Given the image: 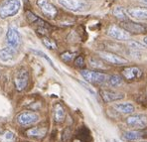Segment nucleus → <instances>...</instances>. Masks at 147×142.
<instances>
[{
  "label": "nucleus",
  "instance_id": "nucleus-1",
  "mask_svg": "<svg viewBox=\"0 0 147 142\" xmlns=\"http://www.w3.org/2000/svg\"><path fill=\"white\" fill-rule=\"evenodd\" d=\"M21 8L20 0H4L0 4V18L6 19L13 17Z\"/></svg>",
  "mask_w": 147,
  "mask_h": 142
},
{
  "label": "nucleus",
  "instance_id": "nucleus-2",
  "mask_svg": "<svg viewBox=\"0 0 147 142\" xmlns=\"http://www.w3.org/2000/svg\"><path fill=\"white\" fill-rule=\"evenodd\" d=\"M81 76L84 77L86 81L90 83H103L109 81V76L107 74L101 72H94V71L90 70H82Z\"/></svg>",
  "mask_w": 147,
  "mask_h": 142
},
{
  "label": "nucleus",
  "instance_id": "nucleus-3",
  "mask_svg": "<svg viewBox=\"0 0 147 142\" xmlns=\"http://www.w3.org/2000/svg\"><path fill=\"white\" fill-rule=\"evenodd\" d=\"M6 41H7L8 47L16 51L19 49L21 42H22V38H21L20 32L18 31V29L15 26L10 25L8 27L7 33H6Z\"/></svg>",
  "mask_w": 147,
  "mask_h": 142
},
{
  "label": "nucleus",
  "instance_id": "nucleus-4",
  "mask_svg": "<svg viewBox=\"0 0 147 142\" xmlns=\"http://www.w3.org/2000/svg\"><path fill=\"white\" fill-rule=\"evenodd\" d=\"M107 34L117 41H127L130 39V34L124 28L117 25H110L107 30Z\"/></svg>",
  "mask_w": 147,
  "mask_h": 142
},
{
  "label": "nucleus",
  "instance_id": "nucleus-5",
  "mask_svg": "<svg viewBox=\"0 0 147 142\" xmlns=\"http://www.w3.org/2000/svg\"><path fill=\"white\" fill-rule=\"evenodd\" d=\"M29 83V73L25 69H20L14 76V85L18 92L24 90Z\"/></svg>",
  "mask_w": 147,
  "mask_h": 142
},
{
  "label": "nucleus",
  "instance_id": "nucleus-6",
  "mask_svg": "<svg viewBox=\"0 0 147 142\" xmlns=\"http://www.w3.org/2000/svg\"><path fill=\"white\" fill-rule=\"evenodd\" d=\"M126 124L131 128L142 129L147 126V116L142 113L138 114H131L125 120Z\"/></svg>",
  "mask_w": 147,
  "mask_h": 142
},
{
  "label": "nucleus",
  "instance_id": "nucleus-7",
  "mask_svg": "<svg viewBox=\"0 0 147 142\" xmlns=\"http://www.w3.org/2000/svg\"><path fill=\"white\" fill-rule=\"evenodd\" d=\"M26 17H27L28 21H29L31 24H35L37 26V31L38 33L45 35L47 34L49 29V25L47 22H45L43 19L39 18L37 15H35L34 13H32L31 11H27L26 12Z\"/></svg>",
  "mask_w": 147,
  "mask_h": 142
},
{
  "label": "nucleus",
  "instance_id": "nucleus-8",
  "mask_svg": "<svg viewBox=\"0 0 147 142\" xmlns=\"http://www.w3.org/2000/svg\"><path fill=\"white\" fill-rule=\"evenodd\" d=\"M60 5L74 12H80L88 8V3L84 0H58Z\"/></svg>",
  "mask_w": 147,
  "mask_h": 142
},
{
  "label": "nucleus",
  "instance_id": "nucleus-9",
  "mask_svg": "<svg viewBox=\"0 0 147 142\" xmlns=\"http://www.w3.org/2000/svg\"><path fill=\"white\" fill-rule=\"evenodd\" d=\"M40 116L38 113L32 112V111H25V112H21L20 114L17 115L16 120L20 125L26 126L30 125V124H34L39 121Z\"/></svg>",
  "mask_w": 147,
  "mask_h": 142
},
{
  "label": "nucleus",
  "instance_id": "nucleus-10",
  "mask_svg": "<svg viewBox=\"0 0 147 142\" xmlns=\"http://www.w3.org/2000/svg\"><path fill=\"white\" fill-rule=\"evenodd\" d=\"M121 27L124 28L128 33L132 34H143L147 32V26L140 24V23H135L129 20H124L121 23Z\"/></svg>",
  "mask_w": 147,
  "mask_h": 142
},
{
  "label": "nucleus",
  "instance_id": "nucleus-11",
  "mask_svg": "<svg viewBox=\"0 0 147 142\" xmlns=\"http://www.w3.org/2000/svg\"><path fill=\"white\" fill-rule=\"evenodd\" d=\"M99 57L105 62L112 65H116V66H120V65L127 64L128 61L124 58L120 57V56L116 55L114 53H110V52H99Z\"/></svg>",
  "mask_w": 147,
  "mask_h": 142
},
{
  "label": "nucleus",
  "instance_id": "nucleus-12",
  "mask_svg": "<svg viewBox=\"0 0 147 142\" xmlns=\"http://www.w3.org/2000/svg\"><path fill=\"white\" fill-rule=\"evenodd\" d=\"M37 5L43 14L49 18H54L57 15V8L48 0H37Z\"/></svg>",
  "mask_w": 147,
  "mask_h": 142
},
{
  "label": "nucleus",
  "instance_id": "nucleus-13",
  "mask_svg": "<svg viewBox=\"0 0 147 142\" xmlns=\"http://www.w3.org/2000/svg\"><path fill=\"white\" fill-rule=\"evenodd\" d=\"M100 94L101 98L105 102H116V100H120L122 98H124V94H120V92H112L109 90H101L99 92Z\"/></svg>",
  "mask_w": 147,
  "mask_h": 142
},
{
  "label": "nucleus",
  "instance_id": "nucleus-14",
  "mask_svg": "<svg viewBox=\"0 0 147 142\" xmlns=\"http://www.w3.org/2000/svg\"><path fill=\"white\" fill-rule=\"evenodd\" d=\"M122 76L127 81H134L142 76V71L137 67H126L122 70Z\"/></svg>",
  "mask_w": 147,
  "mask_h": 142
},
{
  "label": "nucleus",
  "instance_id": "nucleus-15",
  "mask_svg": "<svg viewBox=\"0 0 147 142\" xmlns=\"http://www.w3.org/2000/svg\"><path fill=\"white\" fill-rule=\"evenodd\" d=\"M126 13L131 18L137 19V20H147V8L130 7L126 9Z\"/></svg>",
  "mask_w": 147,
  "mask_h": 142
},
{
  "label": "nucleus",
  "instance_id": "nucleus-16",
  "mask_svg": "<svg viewBox=\"0 0 147 142\" xmlns=\"http://www.w3.org/2000/svg\"><path fill=\"white\" fill-rule=\"evenodd\" d=\"M113 108L116 109L118 112L123 113V114H131V113H133L135 110L134 105L130 102L115 103V104L113 105Z\"/></svg>",
  "mask_w": 147,
  "mask_h": 142
},
{
  "label": "nucleus",
  "instance_id": "nucleus-17",
  "mask_svg": "<svg viewBox=\"0 0 147 142\" xmlns=\"http://www.w3.org/2000/svg\"><path fill=\"white\" fill-rule=\"evenodd\" d=\"M16 50L10 48V47H6L0 50V61L4 62V63H7L10 62L14 59L15 55H16Z\"/></svg>",
  "mask_w": 147,
  "mask_h": 142
},
{
  "label": "nucleus",
  "instance_id": "nucleus-18",
  "mask_svg": "<svg viewBox=\"0 0 147 142\" xmlns=\"http://www.w3.org/2000/svg\"><path fill=\"white\" fill-rule=\"evenodd\" d=\"M66 117V111H65V108L62 106L60 103H57L54 107V118H55V121L60 123V122H63Z\"/></svg>",
  "mask_w": 147,
  "mask_h": 142
},
{
  "label": "nucleus",
  "instance_id": "nucleus-19",
  "mask_svg": "<svg viewBox=\"0 0 147 142\" xmlns=\"http://www.w3.org/2000/svg\"><path fill=\"white\" fill-rule=\"evenodd\" d=\"M47 129L41 127H33L30 128L26 131V134L29 137H34V138H42L46 135Z\"/></svg>",
  "mask_w": 147,
  "mask_h": 142
},
{
  "label": "nucleus",
  "instance_id": "nucleus-20",
  "mask_svg": "<svg viewBox=\"0 0 147 142\" xmlns=\"http://www.w3.org/2000/svg\"><path fill=\"white\" fill-rule=\"evenodd\" d=\"M142 135H143L142 132H139V131L128 130V131H125V132L123 133L122 138L127 141H135V140H138V139L142 138Z\"/></svg>",
  "mask_w": 147,
  "mask_h": 142
},
{
  "label": "nucleus",
  "instance_id": "nucleus-21",
  "mask_svg": "<svg viewBox=\"0 0 147 142\" xmlns=\"http://www.w3.org/2000/svg\"><path fill=\"white\" fill-rule=\"evenodd\" d=\"M123 79L122 77L119 76V75H112V76H109V83L111 87H119L121 85Z\"/></svg>",
  "mask_w": 147,
  "mask_h": 142
},
{
  "label": "nucleus",
  "instance_id": "nucleus-22",
  "mask_svg": "<svg viewBox=\"0 0 147 142\" xmlns=\"http://www.w3.org/2000/svg\"><path fill=\"white\" fill-rule=\"evenodd\" d=\"M113 15L114 17H116L117 19H119V20L121 21H124V20H127V16H126V13L125 11L123 10L122 7H119V6H117V7H115L113 9Z\"/></svg>",
  "mask_w": 147,
  "mask_h": 142
},
{
  "label": "nucleus",
  "instance_id": "nucleus-23",
  "mask_svg": "<svg viewBox=\"0 0 147 142\" xmlns=\"http://www.w3.org/2000/svg\"><path fill=\"white\" fill-rule=\"evenodd\" d=\"M42 43L46 48L50 49V50H56V49H57V44H56L55 41L51 38L43 37L42 38Z\"/></svg>",
  "mask_w": 147,
  "mask_h": 142
},
{
  "label": "nucleus",
  "instance_id": "nucleus-24",
  "mask_svg": "<svg viewBox=\"0 0 147 142\" xmlns=\"http://www.w3.org/2000/svg\"><path fill=\"white\" fill-rule=\"evenodd\" d=\"M14 139L15 135L11 131H5L3 134L0 135V141L1 142H13Z\"/></svg>",
  "mask_w": 147,
  "mask_h": 142
},
{
  "label": "nucleus",
  "instance_id": "nucleus-25",
  "mask_svg": "<svg viewBox=\"0 0 147 142\" xmlns=\"http://www.w3.org/2000/svg\"><path fill=\"white\" fill-rule=\"evenodd\" d=\"M90 66L94 69H98V70H107V67L105 66V64H103L102 62L99 61L98 59H94V58L90 59Z\"/></svg>",
  "mask_w": 147,
  "mask_h": 142
},
{
  "label": "nucleus",
  "instance_id": "nucleus-26",
  "mask_svg": "<svg viewBox=\"0 0 147 142\" xmlns=\"http://www.w3.org/2000/svg\"><path fill=\"white\" fill-rule=\"evenodd\" d=\"M128 46L130 47V49H133V50H144V49L147 48L146 45H142L140 43L136 42V41H129Z\"/></svg>",
  "mask_w": 147,
  "mask_h": 142
},
{
  "label": "nucleus",
  "instance_id": "nucleus-27",
  "mask_svg": "<svg viewBox=\"0 0 147 142\" xmlns=\"http://www.w3.org/2000/svg\"><path fill=\"white\" fill-rule=\"evenodd\" d=\"M32 52H33V53H35L36 55H38V56H40V57L44 58V59L46 60V61L48 62V63L50 64V66H51L52 68H54V69H55V70H57V68H56V67H55V65H54L53 61H52V60L50 59V58H49L48 56H47L45 53H43V52H41V51H38V50H32Z\"/></svg>",
  "mask_w": 147,
  "mask_h": 142
},
{
  "label": "nucleus",
  "instance_id": "nucleus-28",
  "mask_svg": "<svg viewBox=\"0 0 147 142\" xmlns=\"http://www.w3.org/2000/svg\"><path fill=\"white\" fill-rule=\"evenodd\" d=\"M75 56H76V53L65 52V53H63L62 55H61V59L64 62H66V63H69V62H71L74 59V58H75Z\"/></svg>",
  "mask_w": 147,
  "mask_h": 142
},
{
  "label": "nucleus",
  "instance_id": "nucleus-29",
  "mask_svg": "<svg viewBox=\"0 0 147 142\" xmlns=\"http://www.w3.org/2000/svg\"><path fill=\"white\" fill-rule=\"evenodd\" d=\"M75 65L78 68H83L85 66V60H84V57L82 56H78L75 59Z\"/></svg>",
  "mask_w": 147,
  "mask_h": 142
},
{
  "label": "nucleus",
  "instance_id": "nucleus-30",
  "mask_svg": "<svg viewBox=\"0 0 147 142\" xmlns=\"http://www.w3.org/2000/svg\"><path fill=\"white\" fill-rule=\"evenodd\" d=\"M82 85H83L84 87H85V89H86V90H88V92H90V94H92V96H96V92H94V90H92V89H90V87H88V85H86V83H82Z\"/></svg>",
  "mask_w": 147,
  "mask_h": 142
},
{
  "label": "nucleus",
  "instance_id": "nucleus-31",
  "mask_svg": "<svg viewBox=\"0 0 147 142\" xmlns=\"http://www.w3.org/2000/svg\"><path fill=\"white\" fill-rule=\"evenodd\" d=\"M139 2H141L142 4H144V5L147 6V0H138Z\"/></svg>",
  "mask_w": 147,
  "mask_h": 142
},
{
  "label": "nucleus",
  "instance_id": "nucleus-32",
  "mask_svg": "<svg viewBox=\"0 0 147 142\" xmlns=\"http://www.w3.org/2000/svg\"><path fill=\"white\" fill-rule=\"evenodd\" d=\"M143 42H144V44H145L146 46H147V36H145V37H144V39H143Z\"/></svg>",
  "mask_w": 147,
  "mask_h": 142
},
{
  "label": "nucleus",
  "instance_id": "nucleus-33",
  "mask_svg": "<svg viewBox=\"0 0 147 142\" xmlns=\"http://www.w3.org/2000/svg\"><path fill=\"white\" fill-rule=\"evenodd\" d=\"M141 142H147V141H141Z\"/></svg>",
  "mask_w": 147,
  "mask_h": 142
}]
</instances>
